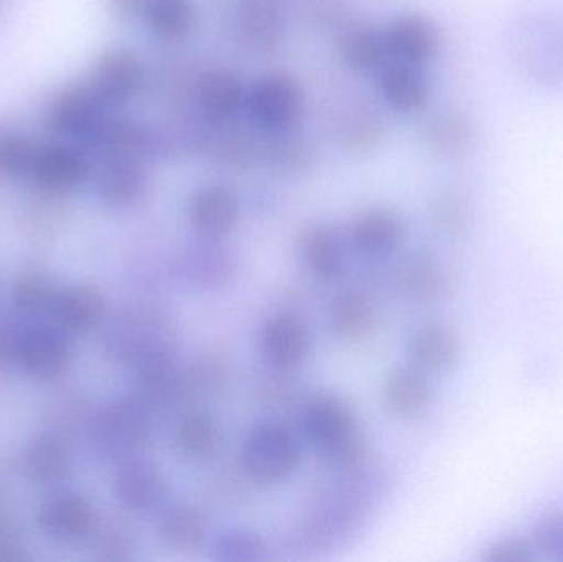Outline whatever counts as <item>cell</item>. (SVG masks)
<instances>
[{
	"label": "cell",
	"instance_id": "ffe728a7",
	"mask_svg": "<svg viewBox=\"0 0 563 562\" xmlns=\"http://www.w3.org/2000/svg\"><path fill=\"white\" fill-rule=\"evenodd\" d=\"M387 49L393 62L423 66L435 58L440 35L435 23L419 12L399 13L386 26Z\"/></svg>",
	"mask_w": 563,
	"mask_h": 562
},
{
	"label": "cell",
	"instance_id": "60d3db41",
	"mask_svg": "<svg viewBox=\"0 0 563 562\" xmlns=\"http://www.w3.org/2000/svg\"><path fill=\"white\" fill-rule=\"evenodd\" d=\"M404 289L417 300H435L445 293L446 280L442 269L432 261L416 260L402 273Z\"/></svg>",
	"mask_w": 563,
	"mask_h": 562
},
{
	"label": "cell",
	"instance_id": "8d00e7d4",
	"mask_svg": "<svg viewBox=\"0 0 563 562\" xmlns=\"http://www.w3.org/2000/svg\"><path fill=\"white\" fill-rule=\"evenodd\" d=\"M36 142L26 132L0 121V180L25 178Z\"/></svg>",
	"mask_w": 563,
	"mask_h": 562
},
{
	"label": "cell",
	"instance_id": "603a6c76",
	"mask_svg": "<svg viewBox=\"0 0 563 562\" xmlns=\"http://www.w3.org/2000/svg\"><path fill=\"white\" fill-rule=\"evenodd\" d=\"M114 494L122 507L135 514L158 510L168 497V484L157 467L142 459L122 462L115 472Z\"/></svg>",
	"mask_w": 563,
	"mask_h": 562
},
{
	"label": "cell",
	"instance_id": "ab89813d",
	"mask_svg": "<svg viewBox=\"0 0 563 562\" xmlns=\"http://www.w3.org/2000/svg\"><path fill=\"white\" fill-rule=\"evenodd\" d=\"M55 284L42 271H25L13 286V302L25 312L49 309L56 294Z\"/></svg>",
	"mask_w": 563,
	"mask_h": 562
},
{
	"label": "cell",
	"instance_id": "7402d4cb",
	"mask_svg": "<svg viewBox=\"0 0 563 562\" xmlns=\"http://www.w3.org/2000/svg\"><path fill=\"white\" fill-rule=\"evenodd\" d=\"M340 62L354 75L380 71L389 58L384 26L354 19L336 33Z\"/></svg>",
	"mask_w": 563,
	"mask_h": 562
},
{
	"label": "cell",
	"instance_id": "1f68e13d",
	"mask_svg": "<svg viewBox=\"0 0 563 562\" xmlns=\"http://www.w3.org/2000/svg\"><path fill=\"white\" fill-rule=\"evenodd\" d=\"M157 533L172 550L190 551L200 547L208 535L207 515L190 504L162 508Z\"/></svg>",
	"mask_w": 563,
	"mask_h": 562
},
{
	"label": "cell",
	"instance_id": "836d02e7",
	"mask_svg": "<svg viewBox=\"0 0 563 562\" xmlns=\"http://www.w3.org/2000/svg\"><path fill=\"white\" fill-rule=\"evenodd\" d=\"M432 398L430 383L422 370L400 368L389 373L383 386V401L399 418L419 415Z\"/></svg>",
	"mask_w": 563,
	"mask_h": 562
},
{
	"label": "cell",
	"instance_id": "3957f363",
	"mask_svg": "<svg viewBox=\"0 0 563 562\" xmlns=\"http://www.w3.org/2000/svg\"><path fill=\"white\" fill-rule=\"evenodd\" d=\"M301 461L300 444L287 426L261 422L241 445V465L251 481L276 485L288 481Z\"/></svg>",
	"mask_w": 563,
	"mask_h": 562
},
{
	"label": "cell",
	"instance_id": "d6a6232c",
	"mask_svg": "<svg viewBox=\"0 0 563 562\" xmlns=\"http://www.w3.org/2000/svg\"><path fill=\"white\" fill-rule=\"evenodd\" d=\"M328 327L336 339L346 342L366 339L376 326V309L367 297L356 293L341 294L328 306Z\"/></svg>",
	"mask_w": 563,
	"mask_h": 562
},
{
	"label": "cell",
	"instance_id": "f1b7e54d",
	"mask_svg": "<svg viewBox=\"0 0 563 562\" xmlns=\"http://www.w3.org/2000/svg\"><path fill=\"white\" fill-rule=\"evenodd\" d=\"M175 451L191 464H207L220 455L224 431L220 422L205 411H191L180 419L174 434Z\"/></svg>",
	"mask_w": 563,
	"mask_h": 562
},
{
	"label": "cell",
	"instance_id": "d4e9b609",
	"mask_svg": "<svg viewBox=\"0 0 563 562\" xmlns=\"http://www.w3.org/2000/svg\"><path fill=\"white\" fill-rule=\"evenodd\" d=\"M261 155L263 164L285 180H301L313 174L318 164L317 147L298 129L261 134Z\"/></svg>",
	"mask_w": 563,
	"mask_h": 562
},
{
	"label": "cell",
	"instance_id": "ba28073f",
	"mask_svg": "<svg viewBox=\"0 0 563 562\" xmlns=\"http://www.w3.org/2000/svg\"><path fill=\"white\" fill-rule=\"evenodd\" d=\"M81 147L98 162L111 158H141L147 162L154 155L165 154L162 131L137 119L109 112Z\"/></svg>",
	"mask_w": 563,
	"mask_h": 562
},
{
	"label": "cell",
	"instance_id": "7c38bea8",
	"mask_svg": "<svg viewBox=\"0 0 563 562\" xmlns=\"http://www.w3.org/2000/svg\"><path fill=\"white\" fill-rule=\"evenodd\" d=\"M260 352L274 372H297L313 352V337L300 317L276 313L261 327Z\"/></svg>",
	"mask_w": 563,
	"mask_h": 562
},
{
	"label": "cell",
	"instance_id": "277c9868",
	"mask_svg": "<svg viewBox=\"0 0 563 562\" xmlns=\"http://www.w3.org/2000/svg\"><path fill=\"white\" fill-rule=\"evenodd\" d=\"M305 111L307 92L290 73H266L250 86L246 112L261 134L298 129Z\"/></svg>",
	"mask_w": 563,
	"mask_h": 562
},
{
	"label": "cell",
	"instance_id": "4dcf8cb0",
	"mask_svg": "<svg viewBox=\"0 0 563 562\" xmlns=\"http://www.w3.org/2000/svg\"><path fill=\"white\" fill-rule=\"evenodd\" d=\"M407 352L422 372H443L459 359L460 343L446 327L426 326L410 335Z\"/></svg>",
	"mask_w": 563,
	"mask_h": 562
},
{
	"label": "cell",
	"instance_id": "e0dca14e",
	"mask_svg": "<svg viewBox=\"0 0 563 562\" xmlns=\"http://www.w3.org/2000/svg\"><path fill=\"white\" fill-rule=\"evenodd\" d=\"M238 266L236 253L223 240L213 238H201L180 256V274L197 289H223L233 283Z\"/></svg>",
	"mask_w": 563,
	"mask_h": 562
},
{
	"label": "cell",
	"instance_id": "8fae6325",
	"mask_svg": "<svg viewBox=\"0 0 563 562\" xmlns=\"http://www.w3.org/2000/svg\"><path fill=\"white\" fill-rule=\"evenodd\" d=\"M99 444L111 454L134 458L152 439V419L141 401L119 399L102 409L96 422Z\"/></svg>",
	"mask_w": 563,
	"mask_h": 562
},
{
	"label": "cell",
	"instance_id": "f546056e",
	"mask_svg": "<svg viewBox=\"0 0 563 562\" xmlns=\"http://www.w3.org/2000/svg\"><path fill=\"white\" fill-rule=\"evenodd\" d=\"M142 20L158 42L164 45H180L197 26V2L195 0H151Z\"/></svg>",
	"mask_w": 563,
	"mask_h": 562
},
{
	"label": "cell",
	"instance_id": "d590c367",
	"mask_svg": "<svg viewBox=\"0 0 563 562\" xmlns=\"http://www.w3.org/2000/svg\"><path fill=\"white\" fill-rule=\"evenodd\" d=\"M208 551L214 561H261L266 558L267 544L264 538L251 528L228 527L211 538Z\"/></svg>",
	"mask_w": 563,
	"mask_h": 562
},
{
	"label": "cell",
	"instance_id": "5b68a950",
	"mask_svg": "<svg viewBox=\"0 0 563 562\" xmlns=\"http://www.w3.org/2000/svg\"><path fill=\"white\" fill-rule=\"evenodd\" d=\"M287 29V0H234L231 7V40L246 55H273L285 42Z\"/></svg>",
	"mask_w": 563,
	"mask_h": 562
},
{
	"label": "cell",
	"instance_id": "e575fe53",
	"mask_svg": "<svg viewBox=\"0 0 563 562\" xmlns=\"http://www.w3.org/2000/svg\"><path fill=\"white\" fill-rule=\"evenodd\" d=\"M71 458L68 449L53 436H38L25 451V471L40 484H56L69 474Z\"/></svg>",
	"mask_w": 563,
	"mask_h": 562
},
{
	"label": "cell",
	"instance_id": "f35d334b",
	"mask_svg": "<svg viewBox=\"0 0 563 562\" xmlns=\"http://www.w3.org/2000/svg\"><path fill=\"white\" fill-rule=\"evenodd\" d=\"M187 373L188 399L197 396L217 395L230 382V363L220 353L198 356L185 368Z\"/></svg>",
	"mask_w": 563,
	"mask_h": 562
},
{
	"label": "cell",
	"instance_id": "30bf717a",
	"mask_svg": "<svg viewBox=\"0 0 563 562\" xmlns=\"http://www.w3.org/2000/svg\"><path fill=\"white\" fill-rule=\"evenodd\" d=\"M175 322L161 309H141L115 323L109 349L132 366L155 353L175 350Z\"/></svg>",
	"mask_w": 563,
	"mask_h": 562
},
{
	"label": "cell",
	"instance_id": "8992f818",
	"mask_svg": "<svg viewBox=\"0 0 563 562\" xmlns=\"http://www.w3.org/2000/svg\"><path fill=\"white\" fill-rule=\"evenodd\" d=\"M108 108L88 82H68L46 101L43 125L55 137L81 145L106 118Z\"/></svg>",
	"mask_w": 563,
	"mask_h": 562
},
{
	"label": "cell",
	"instance_id": "5bb4252c",
	"mask_svg": "<svg viewBox=\"0 0 563 562\" xmlns=\"http://www.w3.org/2000/svg\"><path fill=\"white\" fill-rule=\"evenodd\" d=\"M331 122L334 142L350 155L371 154L384 144L389 132L383 111L363 98L341 102Z\"/></svg>",
	"mask_w": 563,
	"mask_h": 562
},
{
	"label": "cell",
	"instance_id": "9a60e30c",
	"mask_svg": "<svg viewBox=\"0 0 563 562\" xmlns=\"http://www.w3.org/2000/svg\"><path fill=\"white\" fill-rule=\"evenodd\" d=\"M95 180L99 198L115 210L139 207L151 194V172L141 158L101 161Z\"/></svg>",
	"mask_w": 563,
	"mask_h": 562
},
{
	"label": "cell",
	"instance_id": "9c48e42d",
	"mask_svg": "<svg viewBox=\"0 0 563 562\" xmlns=\"http://www.w3.org/2000/svg\"><path fill=\"white\" fill-rule=\"evenodd\" d=\"M86 82L111 108L141 96L151 82V68L131 46H112L96 59Z\"/></svg>",
	"mask_w": 563,
	"mask_h": 562
},
{
	"label": "cell",
	"instance_id": "cb8c5ba5",
	"mask_svg": "<svg viewBox=\"0 0 563 562\" xmlns=\"http://www.w3.org/2000/svg\"><path fill=\"white\" fill-rule=\"evenodd\" d=\"M38 524L53 540L75 543L95 531L98 515L88 498L75 492H63L42 505Z\"/></svg>",
	"mask_w": 563,
	"mask_h": 562
},
{
	"label": "cell",
	"instance_id": "7a4b0ae2",
	"mask_svg": "<svg viewBox=\"0 0 563 562\" xmlns=\"http://www.w3.org/2000/svg\"><path fill=\"white\" fill-rule=\"evenodd\" d=\"M188 148L231 174H246L263 164L261 137L236 119L217 121L200 114L197 125L185 131Z\"/></svg>",
	"mask_w": 563,
	"mask_h": 562
},
{
	"label": "cell",
	"instance_id": "ac0fdd59",
	"mask_svg": "<svg viewBox=\"0 0 563 562\" xmlns=\"http://www.w3.org/2000/svg\"><path fill=\"white\" fill-rule=\"evenodd\" d=\"M250 86L233 69L223 66L198 73L194 89V102L200 114L217 121L238 119L246 111Z\"/></svg>",
	"mask_w": 563,
	"mask_h": 562
},
{
	"label": "cell",
	"instance_id": "83f0119b",
	"mask_svg": "<svg viewBox=\"0 0 563 562\" xmlns=\"http://www.w3.org/2000/svg\"><path fill=\"white\" fill-rule=\"evenodd\" d=\"M298 253L308 273L320 283H334L344 274L343 241L330 224L317 221L301 228Z\"/></svg>",
	"mask_w": 563,
	"mask_h": 562
},
{
	"label": "cell",
	"instance_id": "52a82bcc",
	"mask_svg": "<svg viewBox=\"0 0 563 562\" xmlns=\"http://www.w3.org/2000/svg\"><path fill=\"white\" fill-rule=\"evenodd\" d=\"M91 175V155L78 144L46 141L36 144L25 180L46 195H63L81 187Z\"/></svg>",
	"mask_w": 563,
	"mask_h": 562
},
{
	"label": "cell",
	"instance_id": "6da1fadb",
	"mask_svg": "<svg viewBox=\"0 0 563 562\" xmlns=\"http://www.w3.org/2000/svg\"><path fill=\"white\" fill-rule=\"evenodd\" d=\"M300 429L314 451L343 471L356 469L366 458V441L356 411L334 393H317L303 403Z\"/></svg>",
	"mask_w": 563,
	"mask_h": 562
},
{
	"label": "cell",
	"instance_id": "d6986e66",
	"mask_svg": "<svg viewBox=\"0 0 563 562\" xmlns=\"http://www.w3.org/2000/svg\"><path fill=\"white\" fill-rule=\"evenodd\" d=\"M13 362L30 378L55 379L68 368L69 346L56 330L33 327L16 337Z\"/></svg>",
	"mask_w": 563,
	"mask_h": 562
},
{
	"label": "cell",
	"instance_id": "484cf974",
	"mask_svg": "<svg viewBox=\"0 0 563 562\" xmlns=\"http://www.w3.org/2000/svg\"><path fill=\"white\" fill-rule=\"evenodd\" d=\"M48 310L59 330L82 335L95 330L104 319V294L91 284H73L56 290Z\"/></svg>",
	"mask_w": 563,
	"mask_h": 562
},
{
	"label": "cell",
	"instance_id": "4316f807",
	"mask_svg": "<svg viewBox=\"0 0 563 562\" xmlns=\"http://www.w3.org/2000/svg\"><path fill=\"white\" fill-rule=\"evenodd\" d=\"M379 95L384 104L400 115H416L426 111L432 96L422 66L399 62L380 69Z\"/></svg>",
	"mask_w": 563,
	"mask_h": 562
},
{
	"label": "cell",
	"instance_id": "4fadbf2b",
	"mask_svg": "<svg viewBox=\"0 0 563 562\" xmlns=\"http://www.w3.org/2000/svg\"><path fill=\"white\" fill-rule=\"evenodd\" d=\"M243 217L240 195L228 184L213 181L198 187L187 201V220L200 238L223 240Z\"/></svg>",
	"mask_w": 563,
	"mask_h": 562
},
{
	"label": "cell",
	"instance_id": "74e56055",
	"mask_svg": "<svg viewBox=\"0 0 563 562\" xmlns=\"http://www.w3.org/2000/svg\"><path fill=\"white\" fill-rule=\"evenodd\" d=\"M427 147L443 157L459 154L468 144V124L456 112L445 111L433 115L423 131Z\"/></svg>",
	"mask_w": 563,
	"mask_h": 562
},
{
	"label": "cell",
	"instance_id": "44dd1931",
	"mask_svg": "<svg viewBox=\"0 0 563 562\" xmlns=\"http://www.w3.org/2000/svg\"><path fill=\"white\" fill-rule=\"evenodd\" d=\"M364 518L363 498L353 491H341L321 498L308 515L303 527L305 540L323 544L336 538H346L360 527Z\"/></svg>",
	"mask_w": 563,
	"mask_h": 562
},
{
	"label": "cell",
	"instance_id": "7bdbcfd3",
	"mask_svg": "<svg viewBox=\"0 0 563 562\" xmlns=\"http://www.w3.org/2000/svg\"><path fill=\"white\" fill-rule=\"evenodd\" d=\"M112 15L118 19L131 22V20L144 19L145 10H147L151 0H106Z\"/></svg>",
	"mask_w": 563,
	"mask_h": 562
},
{
	"label": "cell",
	"instance_id": "2e32d148",
	"mask_svg": "<svg viewBox=\"0 0 563 562\" xmlns=\"http://www.w3.org/2000/svg\"><path fill=\"white\" fill-rule=\"evenodd\" d=\"M406 238L402 217L389 207H371L354 217L350 224L351 247L366 260H384L396 253Z\"/></svg>",
	"mask_w": 563,
	"mask_h": 562
},
{
	"label": "cell",
	"instance_id": "b9f144b4",
	"mask_svg": "<svg viewBox=\"0 0 563 562\" xmlns=\"http://www.w3.org/2000/svg\"><path fill=\"white\" fill-rule=\"evenodd\" d=\"M308 7L314 25L334 35L356 19L353 0H310Z\"/></svg>",
	"mask_w": 563,
	"mask_h": 562
}]
</instances>
